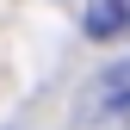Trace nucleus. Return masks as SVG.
Segmentation results:
<instances>
[{
  "instance_id": "obj_1",
  "label": "nucleus",
  "mask_w": 130,
  "mask_h": 130,
  "mask_svg": "<svg viewBox=\"0 0 130 130\" xmlns=\"http://www.w3.org/2000/svg\"><path fill=\"white\" fill-rule=\"evenodd\" d=\"M80 31H87L93 43L130 37V0H87V12H80Z\"/></svg>"
},
{
  "instance_id": "obj_2",
  "label": "nucleus",
  "mask_w": 130,
  "mask_h": 130,
  "mask_svg": "<svg viewBox=\"0 0 130 130\" xmlns=\"http://www.w3.org/2000/svg\"><path fill=\"white\" fill-rule=\"evenodd\" d=\"M99 99H105V105H118V111L130 105V56H118V62L99 74Z\"/></svg>"
}]
</instances>
